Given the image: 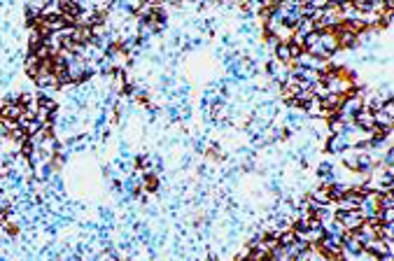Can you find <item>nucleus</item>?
I'll list each match as a JSON object with an SVG mask.
<instances>
[{"mask_svg": "<svg viewBox=\"0 0 394 261\" xmlns=\"http://www.w3.org/2000/svg\"><path fill=\"white\" fill-rule=\"evenodd\" d=\"M310 198H313L315 203H319V205H326V203H331V198H329V189L326 187H317L310 191Z\"/></svg>", "mask_w": 394, "mask_h": 261, "instance_id": "10", "label": "nucleus"}, {"mask_svg": "<svg viewBox=\"0 0 394 261\" xmlns=\"http://www.w3.org/2000/svg\"><path fill=\"white\" fill-rule=\"evenodd\" d=\"M0 31H3V33H10V31H12V26H10V21H3V26H0Z\"/></svg>", "mask_w": 394, "mask_h": 261, "instance_id": "16", "label": "nucleus"}, {"mask_svg": "<svg viewBox=\"0 0 394 261\" xmlns=\"http://www.w3.org/2000/svg\"><path fill=\"white\" fill-rule=\"evenodd\" d=\"M294 33L299 35V38H308L310 33H315V24L310 19H301L296 24V28H294Z\"/></svg>", "mask_w": 394, "mask_h": 261, "instance_id": "8", "label": "nucleus"}, {"mask_svg": "<svg viewBox=\"0 0 394 261\" xmlns=\"http://www.w3.org/2000/svg\"><path fill=\"white\" fill-rule=\"evenodd\" d=\"M333 170V166H331V161H322L317 166V177H324V175H329Z\"/></svg>", "mask_w": 394, "mask_h": 261, "instance_id": "14", "label": "nucleus"}, {"mask_svg": "<svg viewBox=\"0 0 394 261\" xmlns=\"http://www.w3.org/2000/svg\"><path fill=\"white\" fill-rule=\"evenodd\" d=\"M329 198L331 201H338V198H343V196L347 194V189H350V184L347 182H333V184H329Z\"/></svg>", "mask_w": 394, "mask_h": 261, "instance_id": "7", "label": "nucleus"}, {"mask_svg": "<svg viewBox=\"0 0 394 261\" xmlns=\"http://www.w3.org/2000/svg\"><path fill=\"white\" fill-rule=\"evenodd\" d=\"M319 45H322V49L326 52L329 59H331L336 52H340V49H338V38H336L333 31H322V33H319Z\"/></svg>", "mask_w": 394, "mask_h": 261, "instance_id": "4", "label": "nucleus"}, {"mask_svg": "<svg viewBox=\"0 0 394 261\" xmlns=\"http://www.w3.org/2000/svg\"><path fill=\"white\" fill-rule=\"evenodd\" d=\"M294 240H296V233H294L292 228H289V231H282V233L278 235V242L282 245V247H289Z\"/></svg>", "mask_w": 394, "mask_h": 261, "instance_id": "12", "label": "nucleus"}, {"mask_svg": "<svg viewBox=\"0 0 394 261\" xmlns=\"http://www.w3.org/2000/svg\"><path fill=\"white\" fill-rule=\"evenodd\" d=\"M378 205H380V208H394V194H382Z\"/></svg>", "mask_w": 394, "mask_h": 261, "instance_id": "15", "label": "nucleus"}, {"mask_svg": "<svg viewBox=\"0 0 394 261\" xmlns=\"http://www.w3.org/2000/svg\"><path fill=\"white\" fill-rule=\"evenodd\" d=\"M364 254H368L371 259H378V256H382V254H392V240L373 238L371 242L364 245Z\"/></svg>", "mask_w": 394, "mask_h": 261, "instance_id": "2", "label": "nucleus"}, {"mask_svg": "<svg viewBox=\"0 0 394 261\" xmlns=\"http://www.w3.org/2000/svg\"><path fill=\"white\" fill-rule=\"evenodd\" d=\"M373 124H375V128L385 131V128H392L394 117H387L385 112H373Z\"/></svg>", "mask_w": 394, "mask_h": 261, "instance_id": "9", "label": "nucleus"}, {"mask_svg": "<svg viewBox=\"0 0 394 261\" xmlns=\"http://www.w3.org/2000/svg\"><path fill=\"white\" fill-rule=\"evenodd\" d=\"M378 221H380V224H392L394 221V208H380L378 210Z\"/></svg>", "mask_w": 394, "mask_h": 261, "instance_id": "13", "label": "nucleus"}, {"mask_svg": "<svg viewBox=\"0 0 394 261\" xmlns=\"http://www.w3.org/2000/svg\"><path fill=\"white\" fill-rule=\"evenodd\" d=\"M378 238H382V240H392L394 238V221L392 224H380V226H378Z\"/></svg>", "mask_w": 394, "mask_h": 261, "instance_id": "11", "label": "nucleus"}, {"mask_svg": "<svg viewBox=\"0 0 394 261\" xmlns=\"http://www.w3.org/2000/svg\"><path fill=\"white\" fill-rule=\"evenodd\" d=\"M303 114L308 119H322V103L317 98H310V101L303 105Z\"/></svg>", "mask_w": 394, "mask_h": 261, "instance_id": "6", "label": "nucleus"}, {"mask_svg": "<svg viewBox=\"0 0 394 261\" xmlns=\"http://www.w3.org/2000/svg\"><path fill=\"white\" fill-rule=\"evenodd\" d=\"M347 147H350L347 135H329V138H326V142H324V149L329 152V154H333V156H340Z\"/></svg>", "mask_w": 394, "mask_h": 261, "instance_id": "3", "label": "nucleus"}, {"mask_svg": "<svg viewBox=\"0 0 394 261\" xmlns=\"http://www.w3.org/2000/svg\"><path fill=\"white\" fill-rule=\"evenodd\" d=\"M333 219L340 221V226L345 231H357V228L364 224V217L359 214V210H350V212H336Z\"/></svg>", "mask_w": 394, "mask_h": 261, "instance_id": "1", "label": "nucleus"}, {"mask_svg": "<svg viewBox=\"0 0 394 261\" xmlns=\"http://www.w3.org/2000/svg\"><path fill=\"white\" fill-rule=\"evenodd\" d=\"M352 124H354L357 128H361V131H373V128H375V124H373V112H371V110H366V107H361L359 112L354 114Z\"/></svg>", "mask_w": 394, "mask_h": 261, "instance_id": "5", "label": "nucleus"}]
</instances>
